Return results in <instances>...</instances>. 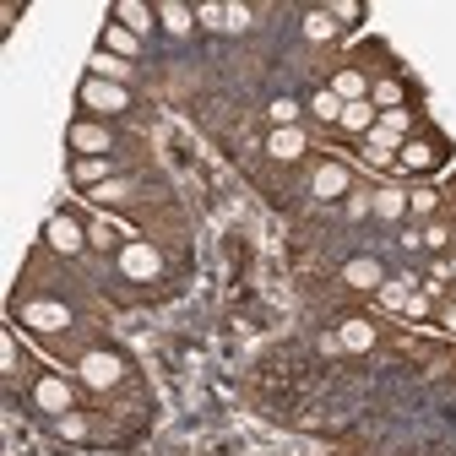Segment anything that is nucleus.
<instances>
[{
	"instance_id": "nucleus-8",
	"label": "nucleus",
	"mask_w": 456,
	"mask_h": 456,
	"mask_svg": "<svg viewBox=\"0 0 456 456\" xmlns=\"http://www.w3.org/2000/svg\"><path fill=\"white\" fill-rule=\"evenodd\" d=\"M403 168H413V175H435V168H440V147L424 142V136H408L403 142Z\"/></svg>"
},
{
	"instance_id": "nucleus-10",
	"label": "nucleus",
	"mask_w": 456,
	"mask_h": 456,
	"mask_svg": "<svg viewBox=\"0 0 456 456\" xmlns=\"http://www.w3.org/2000/svg\"><path fill=\"white\" fill-rule=\"evenodd\" d=\"M120 272L126 277H158V245H126L120 250Z\"/></svg>"
},
{
	"instance_id": "nucleus-27",
	"label": "nucleus",
	"mask_w": 456,
	"mask_h": 456,
	"mask_svg": "<svg viewBox=\"0 0 456 456\" xmlns=\"http://www.w3.org/2000/svg\"><path fill=\"white\" fill-rule=\"evenodd\" d=\"M196 22H201V28H217V33H223V22H228V6H217V0H207V6H196Z\"/></svg>"
},
{
	"instance_id": "nucleus-14",
	"label": "nucleus",
	"mask_w": 456,
	"mask_h": 456,
	"mask_svg": "<svg viewBox=\"0 0 456 456\" xmlns=\"http://www.w3.org/2000/svg\"><path fill=\"white\" fill-rule=\"evenodd\" d=\"M136 49H142V38H136L131 28H120V22L109 17V28H103V54H114V61H131Z\"/></svg>"
},
{
	"instance_id": "nucleus-2",
	"label": "nucleus",
	"mask_w": 456,
	"mask_h": 456,
	"mask_svg": "<svg viewBox=\"0 0 456 456\" xmlns=\"http://www.w3.org/2000/svg\"><path fill=\"white\" fill-rule=\"evenodd\" d=\"M82 103L98 109V114H126L131 109V93L120 82H109V77H87L82 82Z\"/></svg>"
},
{
	"instance_id": "nucleus-31",
	"label": "nucleus",
	"mask_w": 456,
	"mask_h": 456,
	"mask_svg": "<svg viewBox=\"0 0 456 456\" xmlns=\"http://www.w3.org/2000/svg\"><path fill=\"white\" fill-rule=\"evenodd\" d=\"M250 28V6H228V22H223V33H245Z\"/></svg>"
},
{
	"instance_id": "nucleus-15",
	"label": "nucleus",
	"mask_w": 456,
	"mask_h": 456,
	"mask_svg": "<svg viewBox=\"0 0 456 456\" xmlns=\"http://www.w3.org/2000/svg\"><path fill=\"white\" fill-rule=\"evenodd\" d=\"M266 152H272V158H282V163L305 158V131H299V126H289V131H272V136H266Z\"/></svg>"
},
{
	"instance_id": "nucleus-23",
	"label": "nucleus",
	"mask_w": 456,
	"mask_h": 456,
	"mask_svg": "<svg viewBox=\"0 0 456 456\" xmlns=\"http://www.w3.org/2000/svg\"><path fill=\"white\" fill-rule=\"evenodd\" d=\"M337 33H342V28L331 22V12H310V17H305V38H310V44H326V38H337Z\"/></svg>"
},
{
	"instance_id": "nucleus-6",
	"label": "nucleus",
	"mask_w": 456,
	"mask_h": 456,
	"mask_svg": "<svg viewBox=\"0 0 456 456\" xmlns=\"http://www.w3.org/2000/svg\"><path fill=\"white\" fill-rule=\"evenodd\" d=\"M77 375H82L87 386H98V391H109L114 380H120V375H126V364H120V359H114V354H87V359L77 364Z\"/></svg>"
},
{
	"instance_id": "nucleus-21",
	"label": "nucleus",
	"mask_w": 456,
	"mask_h": 456,
	"mask_svg": "<svg viewBox=\"0 0 456 456\" xmlns=\"http://www.w3.org/2000/svg\"><path fill=\"white\" fill-rule=\"evenodd\" d=\"M158 22H163L168 33H191L196 12H191V6H180V0H163V6H158Z\"/></svg>"
},
{
	"instance_id": "nucleus-26",
	"label": "nucleus",
	"mask_w": 456,
	"mask_h": 456,
	"mask_svg": "<svg viewBox=\"0 0 456 456\" xmlns=\"http://www.w3.org/2000/svg\"><path fill=\"white\" fill-rule=\"evenodd\" d=\"M326 12H331V22H337V28H342V22H348V28H354V22H364V6H359V0H337V6H326Z\"/></svg>"
},
{
	"instance_id": "nucleus-12",
	"label": "nucleus",
	"mask_w": 456,
	"mask_h": 456,
	"mask_svg": "<svg viewBox=\"0 0 456 456\" xmlns=\"http://www.w3.org/2000/svg\"><path fill=\"white\" fill-rule=\"evenodd\" d=\"M375 120H380V114H375V103L364 98V103H342V131H348V136H370L375 131Z\"/></svg>"
},
{
	"instance_id": "nucleus-11",
	"label": "nucleus",
	"mask_w": 456,
	"mask_h": 456,
	"mask_svg": "<svg viewBox=\"0 0 456 456\" xmlns=\"http://www.w3.org/2000/svg\"><path fill=\"white\" fill-rule=\"evenodd\" d=\"M370 212H375L380 223H396V217H408V191H396V185H380V191L370 196Z\"/></svg>"
},
{
	"instance_id": "nucleus-13",
	"label": "nucleus",
	"mask_w": 456,
	"mask_h": 456,
	"mask_svg": "<svg viewBox=\"0 0 456 456\" xmlns=\"http://www.w3.org/2000/svg\"><path fill=\"white\" fill-rule=\"evenodd\" d=\"M315 196H321V201L348 196V168H342V163H321V168H315Z\"/></svg>"
},
{
	"instance_id": "nucleus-20",
	"label": "nucleus",
	"mask_w": 456,
	"mask_h": 456,
	"mask_svg": "<svg viewBox=\"0 0 456 456\" xmlns=\"http://www.w3.org/2000/svg\"><path fill=\"white\" fill-rule=\"evenodd\" d=\"M370 103H375L380 114L403 109V82H396V77H380V82H370Z\"/></svg>"
},
{
	"instance_id": "nucleus-17",
	"label": "nucleus",
	"mask_w": 456,
	"mask_h": 456,
	"mask_svg": "<svg viewBox=\"0 0 456 456\" xmlns=\"http://www.w3.org/2000/svg\"><path fill=\"white\" fill-rule=\"evenodd\" d=\"M109 175H114V158H77L71 163V180L77 185H103Z\"/></svg>"
},
{
	"instance_id": "nucleus-29",
	"label": "nucleus",
	"mask_w": 456,
	"mask_h": 456,
	"mask_svg": "<svg viewBox=\"0 0 456 456\" xmlns=\"http://www.w3.org/2000/svg\"><path fill=\"white\" fill-rule=\"evenodd\" d=\"M380 126L396 131V136H408V131H413V114H408V109H391V114H380Z\"/></svg>"
},
{
	"instance_id": "nucleus-18",
	"label": "nucleus",
	"mask_w": 456,
	"mask_h": 456,
	"mask_svg": "<svg viewBox=\"0 0 456 456\" xmlns=\"http://www.w3.org/2000/svg\"><path fill=\"white\" fill-rule=\"evenodd\" d=\"M114 22H120V28H131L136 38L152 28V6H142V0H120V6H114Z\"/></svg>"
},
{
	"instance_id": "nucleus-28",
	"label": "nucleus",
	"mask_w": 456,
	"mask_h": 456,
	"mask_svg": "<svg viewBox=\"0 0 456 456\" xmlns=\"http://www.w3.org/2000/svg\"><path fill=\"white\" fill-rule=\"evenodd\" d=\"M93 77H114V82H120V77H126V61H109V54L98 49V54H93Z\"/></svg>"
},
{
	"instance_id": "nucleus-7",
	"label": "nucleus",
	"mask_w": 456,
	"mask_h": 456,
	"mask_svg": "<svg viewBox=\"0 0 456 456\" xmlns=\"http://www.w3.org/2000/svg\"><path fill=\"white\" fill-rule=\"evenodd\" d=\"M342 282H348V289H364V294H375L380 282H386V266H380L375 256H354L348 266H342Z\"/></svg>"
},
{
	"instance_id": "nucleus-33",
	"label": "nucleus",
	"mask_w": 456,
	"mask_h": 456,
	"mask_svg": "<svg viewBox=\"0 0 456 456\" xmlns=\"http://www.w3.org/2000/svg\"><path fill=\"white\" fill-rule=\"evenodd\" d=\"M440 321H445V326H451V331H456V305H451V310H445V315H440Z\"/></svg>"
},
{
	"instance_id": "nucleus-1",
	"label": "nucleus",
	"mask_w": 456,
	"mask_h": 456,
	"mask_svg": "<svg viewBox=\"0 0 456 456\" xmlns=\"http://www.w3.org/2000/svg\"><path fill=\"white\" fill-rule=\"evenodd\" d=\"M44 245H49L54 256H77V250L87 245V228H82L71 212H54V217L44 223Z\"/></svg>"
},
{
	"instance_id": "nucleus-30",
	"label": "nucleus",
	"mask_w": 456,
	"mask_h": 456,
	"mask_svg": "<svg viewBox=\"0 0 456 456\" xmlns=\"http://www.w3.org/2000/svg\"><path fill=\"white\" fill-rule=\"evenodd\" d=\"M54 429H61L66 440H87V424H82L77 413H61V419H54Z\"/></svg>"
},
{
	"instance_id": "nucleus-4",
	"label": "nucleus",
	"mask_w": 456,
	"mask_h": 456,
	"mask_svg": "<svg viewBox=\"0 0 456 456\" xmlns=\"http://www.w3.org/2000/svg\"><path fill=\"white\" fill-rule=\"evenodd\" d=\"M71 152H82V158H109V152H114V136H109L98 120H77V126H71Z\"/></svg>"
},
{
	"instance_id": "nucleus-34",
	"label": "nucleus",
	"mask_w": 456,
	"mask_h": 456,
	"mask_svg": "<svg viewBox=\"0 0 456 456\" xmlns=\"http://www.w3.org/2000/svg\"><path fill=\"white\" fill-rule=\"evenodd\" d=\"M445 272H451V282H456V256H451V261H445Z\"/></svg>"
},
{
	"instance_id": "nucleus-22",
	"label": "nucleus",
	"mask_w": 456,
	"mask_h": 456,
	"mask_svg": "<svg viewBox=\"0 0 456 456\" xmlns=\"http://www.w3.org/2000/svg\"><path fill=\"white\" fill-rule=\"evenodd\" d=\"M266 120H272V131H289V126H299V98H277V103L266 109Z\"/></svg>"
},
{
	"instance_id": "nucleus-3",
	"label": "nucleus",
	"mask_w": 456,
	"mask_h": 456,
	"mask_svg": "<svg viewBox=\"0 0 456 456\" xmlns=\"http://www.w3.org/2000/svg\"><path fill=\"white\" fill-rule=\"evenodd\" d=\"M22 321H28V331H66L71 326V310L54 305V299H28L22 305Z\"/></svg>"
},
{
	"instance_id": "nucleus-24",
	"label": "nucleus",
	"mask_w": 456,
	"mask_h": 456,
	"mask_svg": "<svg viewBox=\"0 0 456 456\" xmlns=\"http://www.w3.org/2000/svg\"><path fill=\"white\" fill-rule=\"evenodd\" d=\"M435 207H440V196L429 185H413L408 191V217H435Z\"/></svg>"
},
{
	"instance_id": "nucleus-35",
	"label": "nucleus",
	"mask_w": 456,
	"mask_h": 456,
	"mask_svg": "<svg viewBox=\"0 0 456 456\" xmlns=\"http://www.w3.org/2000/svg\"><path fill=\"white\" fill-rule=\"evenodd\" d=\"M451 305H456V289H451Z\"/></svg>"
},
{
	"instance_id": "nucleus-32",
	"label": "nucleus",
	"mask_w": 456,
	"mask_h": 456,
	"mask_svg": "<svg viewBox=\"0 0 456 456\" xmlns=\"http://www.w3.org/2000/svg\"><path fill=\"white\" fill-rule=\"evenodd\" d=\"M445 240H451V234H445V223H429V228H424V250H440Z\"/></svg>"
},
{
	"instance_id": "nucleus-5",
	"label": "nucleus",
	"mask_w": 456,
	"mask_h": 456,
	"mask_svg": "<svg viewBox=\"0 0 456 456\" xmlns=\"http://www.w3.org/2000/svg\"><path fill=\"white\" fill-rule=\"evenodd\" d=\"M33 403L44 408V413H71V380H61V375H38V386H33Z\"/></svg>"
},
{
	"instance_id": "nucleus-16",
	"label": "nucleus",
	"mask_w": 456,
	"mask_h": 456,
	"mask_svg": "<svg viewBox=\"0 0 456 456\" xmlns=\"http://www.w3.org/2000/svg\"><path fill=\"white\" fill-rule=\"evenodd\" d=\"M337 337H342V348H348V354H370L375 348V326L370 321H342Z\"/></svg>"
},
{
	"instance_id": "nucleus-19",
	"label": "nucleus",
	"mask_w": 456,
	"mask_h": 456,
	"mask_svg": "<svg viewBox=\"0 0 456 456\" xmlns=\"http://www.w3.org/2000/svg\"><path fill=\"white\" fill-rule=\"evenodd\" d=\"M375 299H380L386 310H403V315H408V299H413V282H408V277H386L380 289H375Z\"/></svg>"
},
{
	"instance_id": "nucleus-25",
	"label": "nucleus",
	"mask_w": 456,
	"mask_h": 456,
	"mask_svg": "<svg viewBox=\"0 0 456 456\" xmlns=\"http://www.w3.org/2000/svg\"><path fill=\"white\" fill-rule=\"evenodd\" d=\"M310 109H315V114H321V120H331V126H337V120H342V98H337V93H331V87H321V93H315V98H310Z\"/></svg>"
},
{
	"instance_id": "nucleus-9",
	"label": "nucleus",
	"mask_w": 456,
	"mask_h": 456,
	"mask_svg": "<svg viewBox=\"0 0 456 456\" xmlns=\"http://www.w3.org/2000/svg\"><path fill=\"white\" fill-rule=\"evenodd\" d=\"M331 93H337L342 103H364V98H370V77H364L359 66H342V71L331 77Z\"/></svg>"
}]
</instances>
